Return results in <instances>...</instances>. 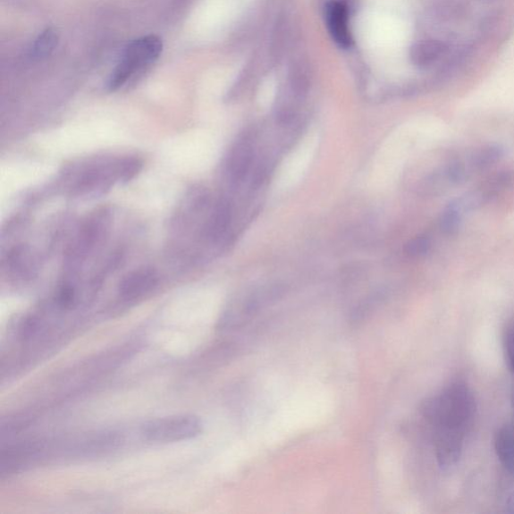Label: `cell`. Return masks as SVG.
I'll return each mask as SVG.
<instances>
[{"instance_id": "cell-8", "label": "cell", "mask_w": 514, "mask_h": 514, "mask_svg": "<svg viewBox=\"0 0 514 514\" xmlns=\"http://www.w3.org/2000/svg\"><path fill=\"white\" fill-rule=\"evenodd\" d=\"M444 52V45L438 40H422L411 47L410 59L416 67L426 69L442 58Z\"/></svg>"}, {"instance_id": "cell-9", "label": "cell", "mask_w": 514, "mask_h": 514, "mask_svg": "<svg viewBox=\"0 0 514 514\" xmlns=\"http://www.w3.org/2000/svg\"><path fill=\"white\" fill-rule=\"evenodd\" d=\"M495 450L504 468L514 475V427H504L499 432Z\"/></svg>"}, {"instance_id": "cell-10", "label": "cell", "mask_w": 514, "mask_h": 514, "mask_svg": "<svg viewBox=\"0 0 514 514\" xmlns=\"http://www.w3.org/2000/svg\"><path fill=\"white\" fill-rule=\"evenodd\" d=\"M59 36L54 29H46L36 39L30 50V56L34 60H44L50 56L58 46Z\"/></svg>"}, {"instance_id": "cell-7", "label": "cell", "mask_w": 514, "mask_h": 514, "mask_svg": "<svg viewBox=\"0 0 514 514\" xmlns=\"http://www.w3.org/2000/svg\"><path fill=\"white\" fill-rule=\"evenodd\" d=\"M159 277L152 268H139L128 274L119 285L120 297L125 301H136L156 289Z\"/></svg>"}, {"instance_id": "cell-4", "label": "cell", "mask_w": 514, "mask_h": 514, "mask_svg": "<svg viewBox=\"0 0 514 514\" xmlns=\"http://www.w3.org/2000/svg\"><path fill=\"white\" fill-rule=\"evenodd\" d=\"M202 422L193 415H175L147 423L142 430L146 440L154 443H174L198 437Z\"/></svg>"}, {"instance_id": "cell-11", "label": "cell", "mask_w": 514, "mask_h": 514, "mask_svg": "<svg viewBox=\"0 0 514 514\" xmlns=\"http://www.w3.org/2000/svg\"><path fill=\"white\" fill-rule=\"evenodd\" d=\"M505 355L510 370L514 373V324L510 326L504 338Z\"/></svg>"}, {"instance_id": "cell-5", "label": "cell", "mask_w": 514, "mask_h": 514, "mask_svg": "<svg viewBox=\"0 0 514 514\" xmlns=\"http://www.w3.org/2000/svg\"><path fill=\"white\" fill-rule=\"evenodd\" d=\"M512 181V176L507 171H501L485 179L484 182L478 184L476 189L460 196L453 200L448 206L451 207L463 217L465 214L476 211L486 206L508 189Z\"/></svg>"}, {"instance_id": "cell-12", "label": "cell", "mask_w": 514, "mask_h": 514, "mask_svg": "<svg viewBox=\"0 0 514 514\" xmlns=\"http://www.w3.org/2000/svg\"><path fill=\"white\" fill-rule=\"evenodd\" d=\"M430 249V240L426 236L416 239L410 243L409 252L414 256L426 255Z\"/></svg>"}, {"instance_id": "cell-3", "label": "cell", "mask_w": 514, "mask_h": 514, "mask_svg": "<svg viewBox=\"0 0 514 514\" xmlns=\"http://www.w3.org/2000/svg\"><path fill=\"white\" fill-rule=\"evenodd\" d=\"M320 140L319 130H308L277 169L274 181L275 190L280 192L291 190L303 181L319 149Z\"/></svg>"}, {"instance_id": "cell-6", "label": "cell", "mask_w": 514, "mask_h": 514, "mask_svg": "<svg viewBox=\"0 0 514 514\" xmlns=\"http://www.w3.org/2000/svg\"><path fill=\"white\" fill-rule=\"evenodd\" d=\"M324 21L334 43L342 48H350L353 46L354 39L349 23V10L344 3L331 2L326 4Z\"/></svg>"}, {"instance_id": "cell-1", "label": "cell", "mask_w": 514, "mask_h": 514, "mask_svg": "<svg viewBox=\"0 0 514 514\" xmlns=\"http://www.w3.org/2000/svg\"><path fill=\"white\" fill-rule=\"evenodd\" d=\"M424 410L436 429L440 465L452 467L459 459L465 432L475 416V399L467 386L456 383L432 399Z\"/></svg>"}, {"instance_id": "cell-13", "label": "cell", "mask_w": 514, "mask_h": 514, "mask_svg": "<svg viewBox=\"0 0 514 514\" xmlns=\"http://www.w3.org/2000/svg\"><path fill=\"white\" fill-rule=\"evenodd\" d=\"M75 290L70 287V285H65L60 291L59 303L63 308H69L73 304V301H75Z\"/></svg>"}, {"instance_id": "cell-14", "label": "cell", "mask_w": 514, "mask_h": 514, "mask_svg": "<svg viewBox=\"0 0 514 514\" xmlns=\"http://www.w3.org/2000/svg\"><path fill=\"white\" fill-rule=\"evenodd\" d=\"M509 505L513 510L512 511H514V497H512V499H510Z\"/></svg>"}, {"instance_id": "cell-2", "label": "cell", "mask_w": 514, "mask_h": 514, "mask_svg": "<svg viewBox=\"0 0 514 514\" xmlns=\"http://www.w3.org/2000/svg\"><path fill=\"white\" fill-rule=\"evenodd\" d=\"M162 50L163 43L158 36L149 35L131 42L108 80L110 91H119L142 75L147 69L156 63Z\"/></svg>"}]
</instances>
